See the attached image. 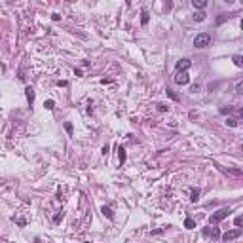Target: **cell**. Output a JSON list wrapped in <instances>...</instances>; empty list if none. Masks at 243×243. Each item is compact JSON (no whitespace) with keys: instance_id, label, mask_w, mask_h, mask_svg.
I'll return each instance as SVG.
<instances>
[{"instance_id":"6da1fadb","label":"cell","mask_w":243,"mask_h":243,"mask_svg":"<svg viewBox=\"0 0 243 243\" xmlns=\"http://www.w3.org/2000/svg\"><path fill=\"white\" fill-rule=\"evenodd\" d=\"M211 44V34L209 32H199L196 38H194V46L196 48H207Z\"/></svg>"},{"instance_id":"7a4b0ae2","label":"cell","mask_w":243,"mask_h":243,"mask_svg":"<svg viewBox=\"0 0 243 243\" xmlns=\"http://www.w3.org/2000/svg\"><path fill=\"white\" fill-rule=\"evenodd\" d=\"M230 213H232V209H226V207H224V209H218L216 213H213V215H211L209 222H211V224H218L220 220H224L226 216L230 215Z\"/></svg>"},{"instance_id":"3957f363","label":"cell","mask_w":243,"mask_h":243,"mask_svg":"<svg viewBox=\"0 0 243 243\" xmlns=\"http://www.w3.org/2000/svg\"><path fill=\"white\" fill-rule=\"evenodd\" d=\"M239 236H241V228H234V230H228L224 234H220V238H222V241H232V239L239 238Z\"/></svg>"},{"instance_id":"277c9868","label":"cell","mask_w":243,"mask_h":243,"mask_svg":"<svg viewBox=\"0 0 243 243\" xmlns=\"http://www.w3.org/2000/svg\"><path fill=\"white\" fill-rule=\"evenodd\" d=\"M175 84H179V86H186V84H190L188 72H177V76H175Z\"/></svg>"},{"instance_id":"5b68a950","label":"cell","mask_w":243,"mask_h":243,"mask_svg":"<svg viewBox=\"0 0 243 243\" xmlns=\"http://www.w3.org/2000/svg\"><path fill=\"white\" fill-rule=\"evenodd\" d=\"M190 65H192L190 59H180L179 63H177V72H186V70L190 69Z\"/></svg>"},{"instance_id":"8992f818","label":"cell","mask_w":243,"mask_h":243,"mask_svg":"<svg viewBox=\"0 0 243 243\" xmlns=\"http://www.w3.org/2000/svg\"><path fill=\"white\" fill-rule=\"evenodd\" d=\"M203 236H205V238L218 239L220 238V230L218 228H205V230H203Z\"/></svg>"},{"instance_id":"52a82bcc","label":"cell","mask_w":243,"mask_h":243,"mask_svg":"<svg viewBox=\"0 0 243 243\" xmlns=\"http://www.w3.org/2000/svg\"><path fill=\"white\" fill-rule=\"evenodd\" d=\"M25 95H27L29 105L32 106V103H34V89H32V87H27V89H25Z\"/></svg>"},{"instance_id":"ba28073f","label":"cell","mask_w":243,"mask_h":243,"mask_svg":"<svg viewBox=\"0 0 243 243\" xmlns=\"http://www.w3.org/2000/svg\"><path fill=\"white\" fill-rule=\"evenodd\" d=\"M192 6L196 10H199V12H203V8L207 6V2H205V0H192Z\"/></svg>"},{"instance_id":"9c48e42d","label":"cell","mask_w":243,"mask_h":243,"mask_svg":"<svg viewBox=\"0 0 243 243\" xmlns=\"http://www.w3.org/2000/svg\"><path fill=\"white\" fill-rule=\"evenodd\" d=\"M199 199V188H192L190 190V201H197Z\"/></svg>"},{"instance_id":"30bf717a","label":"cell","mask_w":243,"mask_h":243,"mask_svg":"<svg viewBox=\"0 0 243 243\" xmlns=\"http://www.w3.org/2000/svg\"><path fill=\"white\" fill-rule=\"evenodd\" d=\"M101 211H103V215H105L106 218H114V213H112V209H110V207H106V205H105Z\"/></svg>"},{"instance_id":"8fae6325","label":"cell","mask_w":243,"mask_h":243,"mask_svg":"<svg viewBox=\"0 0 243 243\" xmlns=\"http://www.w3.org/2000/svg\"><path fill=\"white\" fill-rule=\"evenodd\" d=\"M118 158H120V163H124V161H125V158H127V154H125V148H122V146L118 148Z\"/></svg>"},{"instance_id":"7c38bea8","label":"cell","mask_w":243,"mask_h":243,"mask_svg":"<svg viewBox=\"0 0 243 243\" xmlns=\"http://www.w3.org/2000/svg\"><path fill=\"white\" fill-rule=\"evenodd\" d=\"M148 19H150V17H148V12H146V10H142V12H141V23H142V25H146V23H148Z\"/></svg>"},{"instance_id":"4fadbf2b","label":"cell","mask_w":243,"mask_h":243,"mask_svg":"<svg viewBox=\"0 0 243 243\" xmlns=\"http://www.w3.org/2000/svg\"><path fill=\"white\" fill-rule=\"evenodd\" d=\"M232 61H234L236 67H243V57H241V55H234V59H232Z\"/></svg>"},{"instance_id":"5bb4252c","label":"cell","mask_w":243,"mask_h":243,"mask_svg":"<svg viewBox=\"0 0 243 243\" xmlns=\"http://www.w3.org/2000/svg\"><path fill=\"white\" fill-rule=\"evenodd\" d=\"M205 19V12H196L194 14V21H203Z\"/></svg>"},{"instance_id":"9a60e30c","label":"cell","mask_w":243,"mask_h":243,"mask_svg":"<svg viewBox=\"0 0 243 243\" xmlns=\"http://www.w3.org/2000/svg\"><path fill=\"white\" fill-rule=\"evenodd\" d=\"M184 226H186V228H196V222H194L192 218H186L184 220Z\"/></svg>"},{"instance_id":"2e32d148","label":"cell","mask_w":243,"mask_h":243,"mask_svg":"<svg viewBox=\"0 0 243 243\" xmlns=\"http://www.w3.org/2000/svg\"><path fill=\"white\" fill-rule=\"evenodd\" d=\"M226 124H228L230 127H236V125H238V120H236V118H228V120H226Z\"/></svg>"},{"instance_id":"e0dca14e","label":"cell","mask_w":243,"mask_h":243,"mask_svg":"<svg viewBox=\"0 0 243 243\" xmlns=\"http://www.w3.org/2000/svg\"><path fill=\"white\" fill-rule=\"evenodd\" d=\"M158 110H160V112H167V110H169V106L163 105V103H158Z\"/></svg>"},{"instance_id":"ac0fdd59","label":"cell","mask_w":243,"mask_h":243,"mask_svg":"<svg viewBox=\"0 0 243 243\" xmlns=\"http://www.w3.org/2000/svg\"><path fill=\"white\" fill-rule=\"evenodd\" d=\"M65 129H67V133H69V135H72V131H74V127H72V124H70V122H67V124H65Z\"/></svg>"},{"instance_id":"d6986e66","label":"cell","mask_w":243,"mask_h":243,"mask_svg":"<svg viewBox=\"0 0 243 243\" xmlns=\"http://www.w3.org/2000/svg\"><path fill=\"white\" fill-rule=\"evenodd\" d=\"M230 17H232V15H226V14H222V15H220L218 19H216V23L220 25V23H222V21H226V19H230Z\"/></svg>"},{"instance_id":"ffe728a7","label":"cell","mask_w":243,"mask_h":243,"mask_svg":"<svg viewBox=\"0 0 243 243\" xmlns=\"http://www.w3.org/2000/svg\"><path fill=\"white\" fill-rule=\"evenodd\" d=\"M236 93H243V82L236 84Z\"/></svg>"},{"instance_id":"44dd1931","label":"cell","mask_w":243,"mask_h":243,"mask_svg":"<svg viewBox=\"0 0 243 243\" xmlns=\"http://www.w3.org/2000/svg\"><path fill=\"white\" fill-rule=\"evenodd\" d=\"M53 105H55V103L51 101V99H50V101H46V103H44V106H46L48 110H51V108H53Z\"/></svg>"},{"instance_id":"7402d4cb","label":"cell","mask_w":243,"mask_h":243,"mask_svg":"<svg viewBox=\"0 0 243 243\" xmlns=\"http://www.w3.org/2000/svg\"><path fill=\"white\" fill-rule=\"evenodd\" d=\"M234 222H236V226L239 228V226L243 224V216H236V220H234Z\"/></svg>"},{"instance_id":"603a6c76","label":"cell","mask_w":243,"mask_h":243,"mask_svg":"<svg viewBox=\"0 0 243 243\" xmlns=\"http://www.w3.org/2000/svg\"><path fill=\"white\" fill-rule=\"evenodd\" d=\"M232 106H228V108H220V114H230V112H232Z\"/></svg>"},{"instance_id":"cb8c5ba5","label":"cell","mask_w":243,"mask_h":243,"mask_svg":"<svg viewBox=\"0 0 243 243\" xmlns=\"http://www.w3.org/2000/svg\"><path fill=\"white\" fill-rule=\"evenodd\" d=\"M167 95H169V97H171V99H173V101H179V97L175 95V93H173V91H171V89H167Z\"/></svg>"},{"instance_id":"d4e9b609","label":"cell","mask_w":243,"mask_h":243,"mask_svg":"<svg viewBox=\"0 0 243 243\" xmlns=\"http://www.w3.org/2000/svg\"><path fill=\"white\" fill-rule=\"evenodd\" d=\"M61 218H63V211H61V213H57V215H55L53 222H61Z\"/></svg>"},{"instance_id":"484cf974","label":"cell","mask_w":243,"mask_h":243,"mask_svg":"<svg viewBox=\"0 0 243 243\" xmlns=\"http://www.w3.org/2000/svg\"><path fill=\"white\" fill-rule=\"evenodd\" d=\"M51 19H53V21H59L61 15H59V14H53V15H51Z\"/></svg>"},{"instance_id":"4316f807","label":"cell","mask_w":243,"mask_h":243,"mask_svg":"<svg viewBox=\"0 0 243 243\" xmlns=\"http://www.w3.org/2000/svg\"><path fill=\"white\" fill-rule=\"evenodd\" d=\"M17 224H19V226H25L27 222H25V218H19V220H17Z\"/></svg>"},{"instance_id":"83f0119b","label":"cell","mask_w":243,"mask_h":243,"mask_svg":"<svg viewBox=\"0 0 243 243\" xmlns=\"http://www.w3.org/2000/svg\"><path fill=\"white\" fill-rule=\"evenodd\" d=\"M86 243H89V241H86Z\"/></svg>"}]
</instances>
